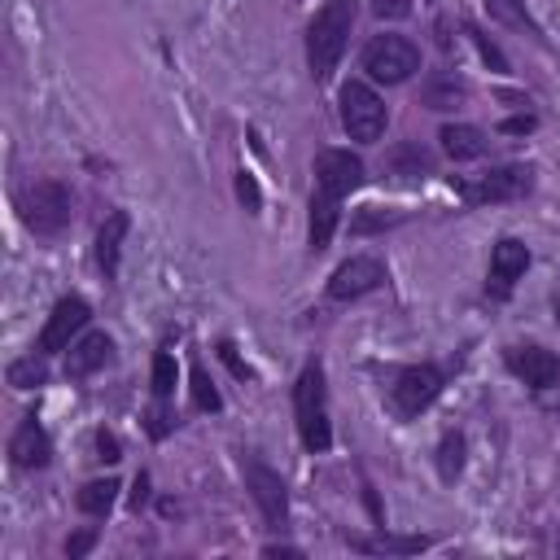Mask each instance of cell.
Listing matches in <instances>:
<instances>
[{
    "mask_svg": "<svg viewBox=\"0 0 560 560\" xmlns=\"http://www.w3.org/2000/svg\"><path fill=\"white\" fill-rule=\"evenodd\" d=\"M175 394V354L171 350H158L153 354V398L166 402Z\"/></svg>",
    "mask_w": 560,
    "mask_h": 560,
    "instance_id": "484cf974",
    "label": "cell"
},
{
    "mask_svg": "<svg viewBox=\"0 0 560 560\" xmlns=\"http://www.w3.org/2000/svg\"><path fill=\"white\" fill-rule=\"evenodd\" d=\"M354 551H394V556H411V551H424L429 538H350Z\"/></svg>",
    "mask_w": 560,
    "mask_h": 560,
    "instance_id": "d4e9b609",
    "label": "cell"
},
{
    "mask_svg": "<svg viewBox=\"0 0 560 560\" xmlns=\"http://www.w3.org/2000/svg\"><path fill=\"white\" fill-rule=\"evenodd\" d=\"M468 35H472V44H477V52H481V57H486V61H490L494 70H508V61H503V52H499V48H494V44H490V39H486V35H481L477 26H468Z\"/></svg>",
    "mask_w": 560,
    "mask_h": 560,
    "instance_id": "f546056e",
    "label": "cell"
},
{
    "mask_svg": "<svg viewBox=\"0 0 560 560\" xmlns=\"http://www.w3.org/2000/svg\"><path fill=\"white\" fill-rule=\"evenodd\" d=\"M438 140H442V153H446L451 162H472V158H486V149H490L486 131L472 127V122H446V127L438 131Z\"/></svg>",
    "mask_w": 560,
    "mask_h": 560,
    "instance_id": "e0dca14e",
    "label": "cell"
},
{
    "mask_svg": "<svg viewBox=\"0 0 560 560\" xmlns=\"http://www.w3.org/2000/svg\"><path fill=\"white\" fill-rule=\"evenodd\" d=\"M44 359L48 354H26V359H13L9 363V385L13 389H35V385H44V376H48V368H44Z\"/></svg>",
    "mask_w": 560,
    "mask_h": 560,
    "instance_id": "cb8c5ba5",
    "label": "cell"
},
{
    "mask_svg": "<svg viewBox=\"0 0 560 560\" xmlns=\"http://www.w3.org/2000/svg\"><path fill=\"white\" fill-rule=\"evenodd\" d=\"M363 70L376 79V83H407L416 70H420V48L407 39V35H372L368 48H363Z\"/></svg>",
    "mask_w": 560,
    "mask_h": 560,
    "instance_id": "5b68a950",
    "label": "cell"
},
{
    "mask_svg": "<svg viewBox=\"0 0 560 560\" xmlns=\"http://www.w3.org/2000/svg\"><path fill=\"white\" fill-rule=\"evenodd\" d=\"M96 451H101V459H105V464H118V459H122V446H118V438H114L109 429H101V433H96Z\"/></svg>",
    "mask_w": 560,
    "mask_h": 560,
    "instance_id": "4dcf8cb0",
    "label": "cell"
},
{
    "mask_svg": "<svg viewBox=\"0 0 560 560\" xmlns=\"http://www.w3.org/2000/svg\"><path fill=\"white\" fill-rule=\"evenodd\" d=\"M442 385H446L442 368H433V363H407V368H398L389 376V407L402 420H416L424 407H433V398L442 394Z\"/></svg>",
    "mask_w": 560,
    "mask_h": 560,
    "instance_id": "8992f818",
    "label": "cell"
},
{
    "mask_svg": "<svg viewBox=\"0 0 560 560\" xmlns=\"http://www.w3.org/2000/svg\"><path fill=\"white\" fill-rule=\"evenodd\" d=\"M88 315H92V306H88L79 293L61 298V302L52 306V315H48V324H44L35 350H39V354H61V350H70V346H74V332L88 324Z\"/></svg>",
    "mask_w": 560,
    "mask_h": 560,
    "instance_id": "9c48e42d",
    "label": "cell"
},
{
    "mask_svg": "<svg viewBox=\"0 0 560 560\" xmlns=\"http://www.w3.org/2000/svg\"><path fill=\"white\" fill-rule=\"evenodd\" d=\"M350 31H354V0H324V9L311 18L306 26V61H311V74L324 83L332 79L346 44H350Z\"/></svg>",
    "mask_w": 560,
    "mask_h": 560,
    "instance_id": "6da1fadb",
    "label": "cell"
},
{
    "mask_svg": "<svg viewBox=\"0 0 560 560\" xmlns=\"http://www.w3.org/2000/svg\"><path fill=\"white\" fill-rule=\"evenodd\" d=\"M385 166H389L394 179H424V175H433V158H429L416 140L394 144V149L385 153Z\"/></svg>",
    "mask_w": 560,
    "mask_h": 560,
    "instance_id": "d6986e66",
    "label": "cell"
},
{
    "mask_svg": "<svg viewBox=\"0 0 560 560\" xmlns=\"http://www.w3.org/2000/svg\"><path fill=\"white\" fill-rule=\"evenodd\" d=\"M381 284H385L381 258L359 254V258H346V262L328 276V298H332V302H354V298H363V293H372V289H381Z\"/></svg>",
    "mask_w": 560,
    "mask_h": 560,
    "instance_id": "30bf717a",
    "label": "cell"
},
{
    "mask_svg": "<svg viewBox=\"0 0 560 560\" xmlns=\"http://www.w3.org/2000/svg\"><path fill=\"white\" fill-rule=\"evenodd\" d=\"M109 359H114V341H109L105 332H83V337L70 346V354H66V376L83 381V376H92L96 368H105Z\"/></svg>",
    "mask_w": 560,
    "mask_h": 560,
    "instance_id": "9a60e30c",
    "label": "cell"
},
{
    "mask_svg": "<svg viewBox=\"0 0 560 560\" xmlns=\"http://www.w3.org/2000/svg\"><path fill=\"white\" fill-rule=\"evenodd\" d=\"M293 416H298V433L302 446L311 455L332 446V424H328V385H324V363L311 359L293 385Z\"/></svg>",
    "mask_w": 560,
    "mask_h": 560,
    "instance_id": "7a4b0ae2",
    "label": "cell"
},
{
    "mask_svg": "<svg viewBox=\"0 0 560 560\" xmlns=\"http://www.w3.org/2000/svg\"><path fill=\"white\" fill-rule=\"evenodd\" d=\"M114 499H118V481L105 477V481H88L74 503H79V512H88V516H105V512L114 508Z\"/></svg>",
    "mask_w": 560,
    "mask_h": 560,
    "instance_id": "7402d4cb",
    "label": "cell"
},
{
    "mask_svg": "<svg viewBox=\"0 0 560 560\" xmlns=\"http://www.w3.org/2000/svg\"><path fill=\"white\" fill-rule=\"evenodd\" d=\"M503 363H508V372L521 376L529 389H551V385L560 381V359H556L551 350L534 346V341H525V346H508Z\"/></svg>",
    "mask_w": 560,
    "mask_h": 560,
    "instance_id": "8fae6325",
    "label": "cell"
},
{
    "mask_svg": "<svg viewBox=\"0 0 560 560\" xmlns=\"http://www.w3.org/2000/svg\"><path fill=\"white\" fill-rule=\"evenodd\" d=\"M70 210H74V197L57 179H35L18 188V214L35 236H57L70 223Z\"/></svg>",
    "mask_w": 560,
    "mask_h": 560,
    "instance_id": "277c9868",
    "label": "cell"
},
{
    "mask_svg": "<svg viewBox=\"0 0 560 560\" xmlns=\"http://www.w3.org/2000/svg\"><path fill=\"white\" fill-rule=\"evenodd\" d=\"M166 429H171V411L153 407V411H149V433H153V438H166Z\"/></svg>",
    "mask_w": 560,
    "mask_h": 560,
    "instance_id": "836d02e7",
    "label": "cell"
},
{
    "mask_svg": "<svg viewBox=\"0 0 560 560\" xmlns=\"http://www.w3.org/2000/svg\"><path fill=\"white\" fill-rule=\"evenodd\" d=\"M337 105H341V127H346V136H350V140H359V144L381 140V131H385V118H389V114H385V101H381L368 83H359V79L341 83Z\"/></svg>",
    "mask_w": 560,
    "mask_h": 560,
    "instance_id": "52a82bcc",
    "label": "cell"
},
{
    "mask_svg": "<svg viewBox=\"0 0 560 560\" xmlns=\"http://www.w3.org/2000/svg\"><path fill=\"white\" fill-rule=\"evenodd\" d=\"M464 96H468V83L455 79V74H433V79L420 88V101H424L429 109H459Z\"/></svg>",
    "mask_w": 560,
    "mask_h": 560,
    "instance_id": "ffe728a7",
    "label": "cell"
},
{
    "mask_svg": "<svg viewBox=\"0 0 560 560\" xmlns=\"http://www.w3.org/2000/svg\"><path fill=\"white\" fill-rule=\"evenodd\" d=\"M486 9H490V18H499L503 26H516V31L534 35V39H542V31H538V22L529 18L525 0H486Z\"/></svg>",
    "mask_w": 560,
    "mask_h": 560,
    "instance_id": "603a6c76",
    "label": "cell"
},
{
    "mask_svg": "<svg viewBox=\"0 0 560 560\" xmlns=\"http://www.w3.org/2000/svg\"><path fill=\"white\" fill-rule=\"evenodd\" d=\"M402 223L398 210H381V206H363L354 219H350V232H381V228H394Z\"/></svg>",
    "mask_w": 560,
    "mask_h": 560,
    "instance_id": "4316f807",
    "label": "cell"
},
{
    "mask_svg": "<svg viewBox=\"0 0 560 560\" xmlns=\"http://www.w3.org/2000/svg\"><path fill=\"white\" fill-rule=\"evenodd\" d=\"M92 542H96V529H83V534H74V538L66 542V556L74 560V556H83V551H88Z\"/></svg>",
    "mask_w": 560,
    "mask_h": 560,
    "instance_id": "d6a6232c",
    "label": "cell"
},
{
    "mask_svg": "<svg viewBox=\"0 0 560 560\" xmlns=\"http://www.w3.org/2000/svg\"><path fill=\"white\" fill-rule=\"evenodd\" d=\"M525 267H529V249H525V241H516V236H499L494 249H490V293H494V298H508L512 284L525 276Z\"/></svg>",
    "mask_w": 560,
    "mask_h": 560,
    "instance_id": "4fadbf2b",
    "label": "cell"
},
{
    "mask_svg": "<svg viewBox=\"0 0 560 560\" xmlns=\"http://www.w3.org/2000/svg\"><path fill=\"white\" fill-rule=\"evenodd\" d=\"M219 354H223V359H228V368H232V372H236V376H249V368H245V363H241V359H236V346H232V341H219Z\"/></svg>",
    "mask_w": 560,
    "mask_h": 560,
    "instance_id": "e575fe53",
    "label": "cell"
},
{
    "mask_svg": "<svg viewBox=\"0 0 560 560\" xmlns=\"http://www.w3.org/2000/svg\"><path fill=\"white\" fill-rule=\"evenodd\" d=\"M236 192H241V201H245L249 210H258V206H262V197H258V184H254V175H245V171L236 175Z\"/></svg>",
    "mask_w": 560,
    "mask_h": 560,
    "instance_id": "1f68e13d",
    "label": "cell"
},
{
    "mask_svg": "<svg viewBox=\"0 0 560 560\" xmlns=\"http://www.w3.org/2000/svg\"><path fill=\"white\" fill-rule=\"evenodd\" d=\"M368 4H372V13H376L381 22H398V18L411 13V0H368Z\"/></svg>",
    "mask_w": 560,
    "mask_h": 560,
    "instance_id": "f1b7e54d",
    "label": "cell"
},
{
    "mask_svg": "<svg viewBox=\"0 0 560 560\" xmlns=\"http://www.w3.org/2000/svg\"><path fill=\"white\" fill-rule=\"evenodd\" d=\"M451 184H455V192H459L468 206H499V201H521V197H529L534 171L521 166V162H508V166H490V171H481V175H455Z\"/></svg>",
    "mask_w": 560,
    "mask_h": 560,
    "instance_id": "3957f363",
    "label": "cell"
},
{
    "mask_svg": "<svg viewBox=\"0 0 560 560\" xmlns=\"http://www.w3.org/2000/svg\"><path fill=\"white\" fill-rule=\"evenodd\" d=\"M503 131H508V136H521V131H534V118H529V114H525V118H508V122H503Z\"/></svg>",
    "mask_w": 560,
    "mask_h": 560,
    "instance_id": "d590c367",
    "label": "cell"
},
{
    "mask_svg": "<svg viewBox=\"0 0 560 560\" xmlns=\"http://www.w3.org/2000/svg\"><path fill=\"white\" fill-rule=\"evenodd\" d=\"M337 214H341V197L315 188V192H311V228H306V245H311V254L328 249V241H332V232H337Z\"/></svg>",
    "mask_w": 560,
    "mask_h": 560,
    "instance_id": "ac0fdd59",
    "label": "cell"
},
{
    "mask_svg": "<svg viewBox=\"0 0 560 560\" xmlns=\"http://www.w3.org/2000/svg\"><path fill=\"white\" fill-rule=\"evenodd\" d=\"M241 472H245V490L254 494L262 521H267L271 529H284V521H289V490H284L280 472L267 468L258 455H245V459H241Z\"/></svg>",
    "mask_w": 560,
    "mask_h": 560,
    "instance_id": "ba28073f",
    "label": "cell"
},
{
    "mask_svg": "<svg viewBox=\"0 0 560 560\" xmlns=\"http://www.w3.org/2000/svg\"><path fill=\"white\" fill-rule=\"evenodd\" d=\"M127 232H131L127 210H114V214L101 223V232H96V267H101L105 280L118 276V258H122V241H127Z\"/></svg>",
    "mask_w": 560,
    "mask_h": 560,
    "instance_id": "2e32d148",
    "label": "cell"
},
{
    "mask_svg": "<svg viewBox=\"0 0 560 560\" xmlns=\"http://www.w3.org/2000/svg\"><path fill=\"white\" fill-rule=\"evenodd\" d=\"M459 472H464V433L446 429V433H442V442H438V477L451 486Z\"/></svg>",
    "mask_w": 560,
    "mask_h": 560,
    "instance_id": "44dd1931",
    "label": "cell"
},
{
    "mask_svg": "<svg viewBox=\"0 0 560 560\" xmlns=\"http://www.w3.org/2000/svg\"><path fill=\"white\" fill-rule=\"evenodd\" d=\"M192 407L197 411H219L223 407V398H219V389H214V381L206 376L201 363H192Z\"/></svg>",
    "mask_w": 560,
    "mask_h": 560,
    "instance_id": "83f0119b",
    "label": "cell"
},
{
    "mask_svg": "<svg viewBox=\"0 0 560 560\" xmlns=\"http://www.w3.org/2000/svg\"><path fill=\"white\" fill-rule=\"evenodd\" d=\"M9 459H13L18 468H44V464L52 459V442H48L44 424L35 420V411L22 416V424L13 429V438H9Z\"/></svg>",
    "mask_w": 560,
    "mask_h": 560,
    "instance_id": "5bb4252c",
    "label": "cell"
},
{
    "mask_svg": "<svg viewBox=\"0 0 560 560\" xmlns=\"http://www.w3.org/2000/svg\"><path fill=\"white\" fill-rule=\"evenodd\" d=\"M359 184H363V162L350 149H324L315 158V188H324L332 197H346Z\"/></svg>",
    "mask_w": 560,
    "mask_h": 560,
    "instance_id": "7c38bea8",
    "label": "cell"
}]
</instances>
